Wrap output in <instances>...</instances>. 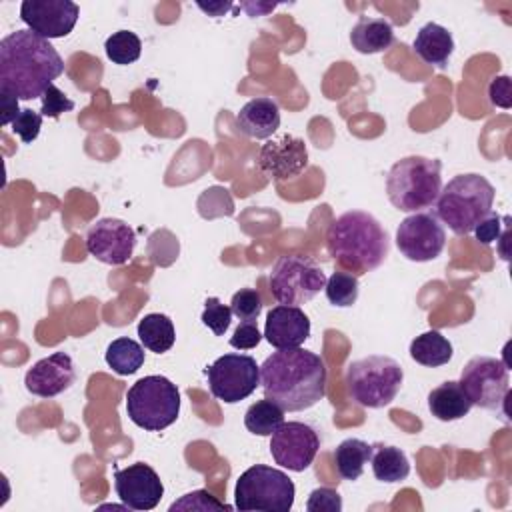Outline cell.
<instances>
[{
  "instance_id": "4dcf8cb0",
  "label": "cell",
  "mask_w": 512,
  "mask_h": 512,
  "mask_svg": "<svg viewBox=\"0 0 512 512\" xmlns=\"http://www.w3.org/2000/svg\"><path fill=\"white\" fill-rule=\"evenodd\" d=\"M104 48H106V56L114 64L126 66V64H132V62H136L140 58L142 42H140V38L134 32L118 30L112 36L106 38Z\"/></svg>"
},
{
  "instance_id": "83f0119b",
  "label": "cell",
  "mask_w": 512,
  "mask_h": 512,
  "mask_svg": "<svg viewBox=\"0 0 512 512\" xmlns=\"http://www.w3.org/2000/svg\"><path fill=\"white\" fill-rule=\"evenodd\" d=\"M104 358L116 374L130 376L138 372V368L144 364V348L136 340L120 336L108 344Z\"/></svg>"
},
{
  "instance_id": "d590c367",
  "label": "cell",
  "mask_w": 512,
  "mask_h": 512,
  "mask_svg": "<svg viewBox=\"0 0 512 512\" xmlns=\"http://www.w3.org/2000/svg\"><path fill=\"white\" fill-rule=\"evenodd\" d=\"M42 108L40 114L46 118H60L62 112L74 110V102L58 88V86H48L46 92L42 94Z\"/></svg>"
},
{
  "instance_id": "e0dca14e",
  "label": "cell",
  "mask_w": 512,
  "mask_h": 512,
  "mask_svg": "<svg viewBox=\"0 0 512 512\" xmlns=\"http://www.w3.org/2000/svg\"><path fill=\"white\" fill-rule=\"evenodd\" d=\"M114 488L118 498L130 510H152L158 506L164 484L156 470L144 462L130 464L128 468H118L114 472Z\"/></svg>"
},
{
  "instance_id": "836d02e7",
  "label": "cell",
  "mask_w": 512,
  "mask_h": 512,
  "mask_svg": "<svg viewBox=\"0 0 512 512\" xmlns=\"http://www.w3.org/2000/svg\"><path fill=\"white\" fill-rule=\"evenodd\" d=\"M174 510H230V506H226L224 502H220L218 498H214L210 492L206 490H194L184 494L178 502H174L170 506V512Z\"/></svg>"
},
{
  "instance_id": "4316f807",
  "label": "cell",
  "mask_w": 512,
  "mask_h": 512,
  "mask_svg": "<svg viewBox=\"0 0 512 512\" xmlns=\"http://www.w3.org/2000/svg\"><path fill=\"white\" fill-rule=\"evenodd\" d=\"M138 338L144 344V348H148L150 352H156V354L168 352L176 340L174 324L166 314H158V312L146 314L138 322Z\"/></svg>"
},
{
  "instance_id": "30bf717a",
  "label": "cell",
  "mask_w": 512,
  "mask_h": 512,
  "mask_svg": "<svg viewBox=\"0 0 512 512\" xmlns=\"http://www.w3.org/2000/svg\"><path fill=\"white\" fill-rule=\"evenodd\" d=\"M458 382L466 390L472 404L508 416L506 400L510 396V384L504 362L490 356H474L462 368Z\"/></svg>"
},
{
  "instance_id": "f1b7e54d",
  "label": "cell",
  "mask_w": 512,
  "mask_h": 512,
  "mask_svg": "<svg viewBox=\"0 0 512 512\" xmlns=\"http://www.w3.org/2000/svg\"><path fill=\"white\" fill-rule=\"evenodd\" d=\"M282 422H284V410L268 398L254 402L244 414L246 430L256 436H272V432H276V428Z\"/></svg>"
},
{
  "instance_id": "44dd1931",
  "label": "cell",
  "mask_w": 512,
  "mask_h": 512,
  "mask_svg": "<svg viewBox=\"0 0 512 512\" xmlns=\"http://www.w3.org/2000/svg\"><path fill=\"white\" fill-rule=\"evenodd\" d=\"M472 406L474 404L468 398L466 390L456 380L442 382L428 394V410L434 418L442 422H454L464 418Z\"/></svg>"
},
{
  "instance_id": "d4e9b609",
  "label": "cell",
  "mask_w": 512,
  "mask_h": 512,
  "mask_svg": "<svg viewBox=\"0 0 512 512\" xmlns=\"http://www.w3.org/2000/svg\"><path fill=\"white\" fill-rule=\"evenodd\" d=\"M452 352L454 350L450 340L442 336L438 330H428L410 342L412 360L428 368H438L448 364L452 358Z\"/></svg>"
},
{
  "instance_id": "2e32d148",
  "label": "cell",
  "mask_w": 512,
  "mask_h": 512,
  "mask_svg": "<svg viewBox=\"0 0 512 512\" xmlns=\"http://www.w3.org/2000/svg\"><path fill=\"white\" fill-rule=\"evenodd\" d=\"M136 246L134 230L118 218H100L86 232V250L96 260L120 266L130 260Z\"/></svg>"
},
{
  "instance_id": "7a4b0ae2",
  "label": "cell",
  "mask_w": 512,
  "mask_h": 512,
  "mask_svg": "<svg viewBox=\"0 0 512 512\" xmlns=\"http://www.w3.org/2000/svg\"><path fill=\"white\" fill-rule=\"evenodd\" d=\"M260 384L264 396L284 412L308 410L326 394V366L312 350H278L262 362Z\"/></svg>"
},
{
  "instance_id": "e575fe53",
  "label": "cell",
  "mask_w": 512,
  "mask_h": 512,
  "mask_svg": "<svg viewBox=\"0 0 512 512\" xmlns=\"http://www.w3.org/2000/svg\"><path fill=\"white\" fill-rule=\"evenodd\" d=\"M42 114L40 112H34L32 108H22L20 114L16 116V120L10 124L12 126V132L20 136V140L24 144H30L38 138L40 134V128H42Z\"/></svg>"
},
{
  "instance_id": "5b68a950",
  "label": "cell",
  "mask_w": 512,
  "mask_h": 512,
  "mask_svg": "<svg viewBox=\"0 0 512 512\" xmlns=\"http://www.w3.org/2000/svg\"><path fill=\"white\" fill-rule=\"evenodd\" d=\"M442 190V164L436 158L406 156L392 164L386 194L400 212H418L436 204Z\"/></svg>"
},
{
  "instance_id": "9c48e42d",
  "label": "cell",
  "mask_w": 512,
  "mask_h": 512,
  "mask_svg": "<svg viewBox=\"0 0 512 512\" xmlns=\"http://www.w3.org/2000/svg\"><path fill=\"white\" fill-rule=\"evenodd\" d=\"M326 274L322 268L300 254H286L276 260L270 272V292L286 306H300L310 302L324 286Z\"/></svg>"
},
{
  "instance_id": "74e56055",
  "label": "cell",
  "mask_w": 512,
  "mask_h": 512,
  "mask_svg": "<svg viewBox=\"0 0 512 512\" xmlns=\"http://www.w3.org/2000/svg\"><path fill=\"white\" fill-rule=\"evenodd\" d=\"M262 334L256 326V322H240L234 334L230 336V346L236 350H252L260 344Z\"/></svg>"
},
{
  "instance_id": "f546056e",
  "label": "cell",
  "mask_w": 512,
  "mask_h": 512,
  "mask_svg": "<svg viewBox=\"0 0 512 512\" xmlns=\"http://www.w3.org/2000/svg\"><path fill=\"white\" fill-rule=\"evenodd\" d=\"M324 288H326V298L332 306L348 308L358 300L360 282H358V276H354L350 272H344V270H336L326 280Z\"/></svg>"
},
{
  "instance_id": "60d3db41",
  "label": "cell",
  "mask_w": 512,
  "mask_h": 512,
  "mask_svg": "<svg viewBox=\"0 0 512 512\" xmlns=\"http://www.w3.org/2000/svg\"><path fill=\"white\" fill-rule=\"evenodd\" d=\"M18 96H14L12 92H6V90H0V102H2V116H0V124L2 126H8L16 120V116L20 114V106H18Z\"/></svg>"
},
{
  "instance_id": "ab89813d",
  "label": "cell",
  "mask_w": 512,
  "mask_h": 512,
  "mask_svg": "<svg viewBox=\"0 0 512 512\" xmlns=\"http://www.w3.org/2000/svg\"><path fill=\"white\" fill-rule=\"evenodd\" d=\"M490 102L498 108H510L512 106V88L508 76H496L488 86Z\"/></svg>"
},
{
  "instance_id": "7c38bea8",
  "label": "cell",
  "mask_w": 512,
  "mask_h": 512,
  "mask_svg": "<svg viewBox=\"0 0 512 512\" xmlns=\"http://www.w3.org/2000/svg\"><path fill=\"white\" fill-rule=\"evenodd\" d=\"M446 244V232L436 214L414 212L396 228V246L412 262H430L440 256Z\"/></svg>"
},
{
  "instance_id": "8d00e7d4",
  "label": "cell",
  "mask_w": 512,
  "mask_h": 512,
  "mask_svg": "<svg viewBox=\"0 0 512 512\" xmlns=\"http://www.w3.org/2000/svg\"><path fill=\"white\" fill-rule=\"evenodd\" d=\"M308 512H340L342 510V498L332 488H316L310 492L306 502Z\"/></svg>"
},
{
  "instance_id": "f35d334b",
  "label": "cell",
  "mask_w": 512,
  "mask_h": 512,
  "mask_svg": "<svg viewBox=\"0 0 512 512\" xmlns=\"http://www.w3.org/2000/svg\"><path fill=\"white\" fill-rule=\"evenodd\" d=\"M502 222H504V216L490 210V214L484 220H480V224L472 232L476 234L478 242L492 244L494 240H498L502 236Z\"/></svg>"
},
{
  "instance_id": "52a82bcc",
  "label": "cell",
  "mask_w": 512,
  "mask_h": 512,
  "mask_svg": "<svg viewBox=\"0 0 512 512\" xmlns=\"http://www.w3.org/2000/svg\"><path fill=\"white\" fill-rule=\"evenodd\" d=\"M128 418L148 430L160 432L176 422L180 414V392L166 376H144L126 392Z\"/></svg>"
},
{
  "instance_id": "1f68e13d",
  "label": "cell",
  "mask_w": 512,
  "mask_h": 512,
  "mask_svg": "<svg viewBox=\"0 0 512 512\" xmlns=\"http://www.w3.org/2000/svg\"><path fill=\"white\" fill-rule=\"evenodd\" d=\"M230 310L240 322H256L262 312V296L254 288H242L232 296Z\"/></svg>"
},
{
  "instance_id": "6da1fadb",
  "label": "cell",
  "mask_w": 512,
  "mask_h": 512,
  "mask_svg": "<svg viewBox=\"0 0 512 512\" xmlns=\"http://www.w3.org/2000/svg\"><path fill=\"white\" fill-rule=\"evenodd\" d=\"M64 72V60L50 40L30 28L14 30L0 40V90L20 100L42 98Z\"/></svg>"
},
{
  "instance_id": "8992f818",
  "label": "cell",
  "mask_w": 512,
  "mask_h": 512,
  "mask_svg": "<svg viewBox=\"0 0 512 512\" xmlns=\"http://www.w3.org/2000/svg\"><path fill=\"white\" fill-rule=\"evenodd\" d=\"M402 380V366L384 354H370L350 362L344 378L348 396L364 408L388 406L400 392Z\"/></svg>"
},
{
  "instance_id": "5bb4252c",
  "label": "cell",
  "mask_w": 512,
  "mask_h": 512,
  "mask_svg": "<svg viewBox=\"0 0 512 512\" xmlns=\"http://www.w3.org/2000/svg\"><path fill=\"white\" fill-rule=\"evenodd\" d=\"M78 16L80 8L72 0H24L20 4L22 22L46 40L68 36Z\"/></svg>"
},
{
  "instance_id": "d6a6232c",
  "label": "cell",
  "mask_w": 512,
  "mask_h": 512,
  "mask_svg": "<svg viewBox=\"0 0 512 512\" xmlns=\"http://www.w3.org/2000/svg\"><path fill=\"white\" fill-rule=\"evenodd\" d=\"M202 324L208 326L216 336H224V332L230 326L232 320V310L230 306L222 304L218 298H208L204 302V310H202Z\"/></svg>"
},
{
  "instance_id": "ac0fdd59",
  "label": "cell",
  "mask_w": 512,
  "mask_h": 512,
  "mask_svg": "<svg viewBox=\"0 0 512 512\" xmlns=\"http://www.w3.org/2000/svg\"><path fill=\"white\" fill-rule=\"evenodd\" d=\"M76 380L74 362L66 352H54L38 360L24 376V386L38 398H54L66 392Z\"/></svg>"
},
{
  "instance_id": "277c9868",
  "label": "cell",
  "mask_w": 512,
  "mask_h": 512,
  "mask_svg": "<svg viewBox=\"0 0 512 512\" xmlns=\"http://www.w3.org/2000/svg\"><path fill=\"white\" fill-rule=\"evenodd\" d=\"M494 202V186L480 174H458L442 186L436 200V218L454 234H470L484 220Z\"/></svg>"
},
{
  "instance_id": "484cf974",
  "label": "cell",
  "mask_w": 512,
  "mask_h": 512,
  "mask_svg": "<svg viewBox=\"0 0 512 512\" xmlns=\"http://www.w3.org/2000/svg\"><path fill=\"white\" fill-rule=\"evenodd\" d=\"M372 456V446L360 438H346L334 450V464L344 480H358Z\"/></svg>"
},
{
  "instance_id": "3957f363",
  "label": "cell",
  "mask_w": 512,
  "mask_h": 512,
  "mask_svg": "<svg viewBox=\"0 0 512 512\" xmlns=\"http://www.w3.org/2000/svg\"><path fill=\"white\" fill-rule=\"evenodd\" d=\"M326 248L334 262L354 276L376 270L390 252L382 224L364 210L340 214L326 232Z\"/></svg>"
},
{
  "instance_id": "ffe728a7",
  "label": "cell",
  "mask_w": 512,
  "mask_h": 512,
  "mask_svg": "<svg viewBox=\"0 0 512 512\" xmlns=\"http://www.w3.org/2000/svg\"><path fill=\"white\" fill-rule=\"evenodd\" d=\"M236 126L248 138L266 140L280 128V108L272 98H252L236 114Z\"/></svg>"
},
{
  "instance_id": "cb8c5ba5",
  "label": "cell",
  "mask_w": 512,
  "mask_h": 512,
  "mask_svg": "<svg viewBox=\"0 0 512 512\" xmlns=\"http://www.w3.org/2000/svg\"><path fill=\"white\" fill-rule=\"evenodd\" d=\"M370 462H372L374 478L380 482H386V484L402 482L410 474L408 456L404 454V450H400L396 446L374 444Z\"/></svg>"
},
{
  "instance_id": "603a6c76",
  "label": "cell",
  "mask_w": 512,
  "mask_h": 512,
  "mask_svg": "<svg viewBox=\"0 0 512 512\" xmlns=\"http://www.w3.org/2000/svg\"><path fill=\"white\" fill-rule=\"evenodd\" d=\"M414 50L426 64L444 68L454 52V38L448 28L436 22H428L418 30L414 38Z\"/></svg>"
},
{
  "instance_id": "4fadbf2b",
  "label": "cell",
  "mask_w": 512,
  "mask_h": 512,
  "mask_svg": "<svg viewBox=\"0 0 512 512\" xmlns=\"http://www.w3.org/2000/svg\"><path fill=\"white\" fill-rule=\"evenodd\" d=\"M320 450V438L310 424L282 422L270 436V454L276 464L292 472H304Z\"/></svg>"
},
{
  "instance_id": "ba28073f",
  "label": "cell",
  "mask_w": 512,
  "mask_h": 512,
  "mask_svg": "<svg viewBox=\"0 0 512 512\" xmlns=\"http://www.w3.org/2000/svg\"><path fill=\"white\" fill-rule=\"evenodd\" d=\"M294 482L286 472L256 464L244 470L234 488V500L238 510H262V512H288L294 504Z\"/></svg>"
},
{
  "instance_id": "9a60e30c",
  "label": "cell",
  "mask_w": 512,
  "mask_h": 512,
  "mask_svg": "<svg viewBox=\"0 0 512 512\" xmlns=\"http://www.w3.org/2000/svg\"><path fill=\"white\" fill-rule=\"evenodd\" d=\"M258 170L276 182H286L302 174L308 166V148L302 138L280 134L260 146Z\"/></svg>"
},
{
  "instance_id": "d6986e66",
  "label": "cell",
  "mask_w": 512,
  "mask_h": 512,
  "mask_svg": "<svg viewBox=\"0 0 512 512\" xmlns=\"http://www.w3.org/2000/svg\"><path fill=\"white\" fill-rule=\"evenodd\" d=\"M310 336V318L300 310V306H274L266 316L264 338L276 348H298Z\"/></svg>"
},
{
  "instance_id": "8fae6325",
  "label": "cell",
  "mask_w": 512,
  "mask_h": 512,
  "mask_svg": "<svg viewBox=\"0 0 512 512\" xmlns=\"http://www.w3.org/2000/svg\"><path fill=\"white\" fill-rule=\"evenodd\" d=\"M206 378L214 398L236 404L248 398L260 384V366L248 354L230 352L206 368Z\"/></svg>"
},
{
  "instance_id": "7402d4cb",
  "label": "cell",
  "mask_w": 512,
  "mask_h": 512,
  "mask_svg": "<svg viewBox=\"0 0 512 512\" xmlns=\"http://www.w3.org/2000/svg\"><path fill=\"white\" fill-rule=\"evenodd\" d=\"M350 44L360 54H378L394 44V28L384 18L360 16L350 30Z\"/></svg>"
}]
</instances>
